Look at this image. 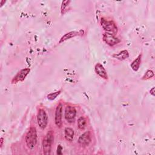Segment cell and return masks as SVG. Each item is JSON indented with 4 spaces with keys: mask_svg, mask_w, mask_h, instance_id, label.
I'll return each instance as SVG.
<instances>
[{
    "mask_svg": "<svg viewBox=\"0 0 155 155\" xmlns=\"http://www.w3.org/2000/svg\"><path fill=\"white\" fill-rule=\"evenodd\" d=\"M25 143L29 149H33L37 143V133L35 127H31L25 137Z\"/></svg>",
    "mask_w": 155,
    "mask_h": 155,
    "instance_id": "cell-1",
    "label": "cell"
},
{
    "mask_svg": "<svg viewBox=\"0 0 155 155\" xmlns=\"http://www.w3.org/2000/svg\"><path fill=\"white\" fill-rule=\"evenodd\" d=\"M54 140L53 133L51 130L49 131L45 135L42 140V149L44 154H50L51 151V147Z\"/></svg>",
    "mask_w": 155,
    "mask_h": 155,
    "instance_id": "cell-2",
    "label": "cell"
},
{
    "mask_svg": "<svg viewBox=\"0 0 155 155\" xmlns=\"http://www.w3.org/2000/svg\"><path fill=\"white\" fill-rule=\"evenodd\" d=\"M101 24L102 27L105 31H106V32L113 35H116L117 33V27L113 21L102 18L101 20Z\"/></svg>",
    "mask_w": 155,
    "mask_h": 155,
    "instance_id": "cell-3",
    "label": "cell"
},
{
    "mask_svg": "<svg viewBox=\"0 0 155 155\" xmlns=\"http://www.w3.org/2000/svg\"><path fill=\"white\" fill-rule=\"evenodd\" d=\"M37 122L39 127L44 130L48 124V116L44 109H39L37 115Z\"/></svg>",
    "mask_w": 155,
    "mask_h": 155,
    "instance_id": "cell-4",
    "label": "cell"
},
{
    "mask_svg": "<svg viewBox=\"0 0 155 155\" xmlns=\"http://www.w3.org/2000/svg\"><path fill=\"white\" fill-rule=\"evenodd\" d=\"M103 41L108 45L113 46L120 42V40L114 36V35L105 32L102 36Z\"/></svg>",
    "mask_w": 155,
    "mask_h": 155,
    "instance_id": "cell-5",
    "label": "cell"
},
{
    "mask_svg": "<svg viewBox=\"0 0 155 155\" xmlns=\"http://www.w3.org/2000/svg\"><path fill=\"white\" fill-rule=\"evenodd\" d=\"M76 115L75 108L71 105H67L65 110V119L70 123L73 122Z\"/></svg>",
    "mask_w": 155,
    "mask_h": 155,
    "instance_id": "cell-6",
    "label": "cell"
},
{
    "mask_svg": "<svg viewBox=\"0 0 155 155\" xmlns=\"http://www.w3.org/2000/svg\"><path fill=\"white\" fill-rule=\"evenodd\" d=\"M30 70L28 68H24L21 70L18 73L14 76V78L12 80V84H16L19 82L23 81L27 74L29 73Z\"/></svg>",
    "mask_w": 155,
    "mask_h": 155,
    "instance_id": "cell-7",
    "label": "cell"
},
{
    "mask_svg": "<svg viewBox=\"0 0 155 155\" xmlns=\"http://www.w3.org/2000/svg\"><path fill=\"white\" fill-rule=\"evenodd\" d=\"M62 104H59L56 107V111H55V117H54L55 124L58 128H61L62 125Z\"/></svg>",
    "mask_w": 155,
    "mask_h": 155,
    "instance_id": "cell-8",
    "label": "cell"
},
{
    "mask_svg": "<svg viewBox=\"0 0 155 155\" xmlns=\"http://www.w3.org/2000/svg\"><path fill=\"white\" fill-rule=\"evenodd\" d=\"M91 141V134L90 131H86L78 139V142L82 146H88Z\"/></svg>",
    "mask_w": 155,
    "mask_h": 155,
    "instance_id": "cell-9",
    "label": "cell"
},
{
    "mask_svg": "<svg viewBox=\"0 0 155 155\" xmlns=\"http://www.w3.org/2000/svg\"><path fill=\"white\" fill-rule=\"evenodd\" d=\"M94 70L96 73L102 78L104 79H108V75L107 73V71L105 70V68L104 66L100 64V63H97L95 66H94Z\"/></svg>",
    "mask_w": 155,
    "mask_h": 155,
    "instance_id": "cell-10",
    "label": "cell"
},
{
    "mask_svg": "<svg viewBox=\"0 0 155 155\" xmlns=\"http://www.w3.org/2000/svg\"><path fill=\"white\" fill-rule=\"evenodd\" d=\"M112 56L113 58L117 59H119L120 61H122V60H125V59H127L129 57V53L127 50H122V51H120L118 53L114 54Z\"/></svg>",
    "mask_w": 155,
    "mask_h": 155,
    "instance_id": "cell-11",
    "label": "cell"
},
{
    "mask_svg": "<svg viewBox=\"0 0 155 155\" xmlns=\"http://www.w3.org/2000/svg\"><path fill=\"white\" fill-rule=\"evenodd\" d=\"M79 34H80V33L78 32V31H70L69 33H67L61 37V38L60 39V41H59V43L60 44L61 42H63L68 39H70L71 38H73L76 36L79 35Z\"/></svg>",
    "mask_w": 155,
    "mask_h": 155,
    "instance_id": "cell-12",
    "label": "cell"
},
{
    "mask_svg": "<svg viewBox=\"0 0 155 155\" xmlns=\"http://www.w3.org/2000/svg\"><path fill=\"white\" fill-rule=\"evenodd\" d=\"M141 58H142V55L139 54L137 57V58L136 59H134L131 62V64L130 65L131 68L135 71H137L139 68V67H140V63H141Z\"/></svg>",
    "mask_w": 155,
    "mask_h": 155,
    "instance_id": "cell-13",
    "label": "cell"
},
{
    "mask_svg": "<svg viewBox=\"0 0 155 155\" xmlns=\"http://www.w3.org/2000/svg\"><path fill=\"white\" fill-rule=\"evenodd\" d=\"M64 134H65V137L66 140L68 141L71 142L73 139V136H74V131L72 128L70 127H67L65 128L64 130Z\"/></svg>",
    "mask_w": 155,
    "mask_h": 155,
    "instance_id": "cell-14",
    "label": "cell"
},
{
    "mask_svg": "<svg viewBox=\"0 0 155 155\" xmlns=\"http://www.w3.org/2000/svg\"><path fill=\"white\" fill-rule=\"evenodd\" d=\"M86 120L85 119L81 116L80 117L78 120V128L80 129V130H84L86 126Z\"/></svg>",
    "mask_w": 155,
    "mask_h": 155,
    "instance_id": "cell-15",
    "label": "cell"
},
{
    "mask_svg": "<svg viewBox=\"0 0 155 155\" xmlns=\"http://www.w3.org/2000/svg\"><path fill=\"white\" fill-rule=\"evenodd\" d=\"M154 76V73L152 70H148L147 71V72L144 74V75L142 76V79L143 80H147V79H149L151 78H153Z\"/></svg>",
    "mask_w": 155,
    "mask_h": 155,
    "instance_id": "cell-16",
    "label": "cell"
},
{
    "mask_svg": "<svg viewBox=\"0 0 155 155\" xmlns=\"http://www.w3.org/2000/svg\"><path fill=\"white\" fill-rule=\"evenodd\" d=\"M60 93H61V91H56V92H54V93H50V94H48L47 97H48V99H50V100H53V99H54Z\"/></svg>",
    "mask_w": 155,
    "mask_h": 155,
    "instance_id": "cell-17",
    "label": "cell"
},
{
    "mask_svg": "<svg viewBox=\"0 0 155 155\" xmlns=\"http://www.w3.org/2000/svg\"><path fill=\"white\" fill-rule=\"evenodd\" d=\"M70 2V1H62V5H61V12L62 14H64L65 13L64 10L65 9L66 7L68 6Z\"/></svg>",
    "mask_w": 155,
    "mask_h": 155,
    "instance_id": "cell-18",
    "label": "cell"
},
{
    "mask_svg": "<svg viewBox=\"0 0 155 155\" xmlns=\"http://www.w3.org/2000/svg\"><path fill=\"white\" fill-rule=\"evenodd\" d=\"M62 150V147L60 145H59L58 147V148H57V154H62V152H61Z\"/></svg>",
    "mask_w": 155,
    "mask_h": 155,
    "instance_id": "cell-19",
    "label": "cell"
},
{
    "mask_svg": "<svg viewBox=\"0 0 155 155\" xmlns=\"http://www.w3.org/2000/svg\"><path fill=\"white\" fill-rule=\"evenodd\" d=\"M154 88L153 87L151 90H150V93L153 95V96H154Z\"/></svg>",
    "mask_w": 155,
    "mask_h": 155,
    "instance_id": "cell-20",
    "label": "cell"
},
{
    "mask_svg": "<svg viewBox=\"0 0 155 155\" xmlns=\"http://www.w3.org/2000/svg\"><path fill=\"white\" fill-rule=\"evenodd\" d=\"M1 140V147H2V145H3V142H4V140H3V138L2 137H1V139H0Z\"/></svg>",
    "mask_w": 155,
    "mask_h": 155,
    "instance_id": "cell-21",
    "label": "cell"
}]
</instances>
